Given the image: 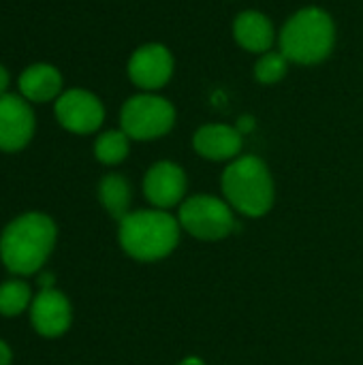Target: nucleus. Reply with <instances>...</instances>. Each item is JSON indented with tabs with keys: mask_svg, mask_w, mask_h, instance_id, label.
Here are the masks:
<instances>
[{
	"mask_svg": "<svg viewBox=\"0 0 363 365\" xmlns=\"http://www.w3.org/2000/svg\"><path fill=\"white\" fill-rule=\"evenodd\" d=\"M180 237L178 222L165 212H133L120 222L122 248L139 261H156L167 257Z\"/></svg>",
	"mask_w": 363,
	"mask_h": 365,
	"instance_id": "7ed1b4c3",
	"label": "nucleus"
},
{
	"mask_svg": "<svg viewBox=\"0 0 363 365\" xmlns=\"http://www.w3.org/2000/svg\"><path fill=\"white\" fill-rule=\"evenodd\" d=\"M289 68V60L282 51H265L255 64V79L263 86L278 83Z\"/></svg>",
	"mask_w": 363,
	"mask_h": 365,
	"instance_id": "a211bd4d",
	"label": "nucleus"
},
{
	"mask_svg": "<svg viewBox=\"0 0 363 365\" xmlns=\"http://www.w3.org/2000/svg\"><path fill=\"white\" fill-rule=\"evenodd\" d=\"M62 90V75L51 64H32L19 75V92L26 101L45 103L58 98Z\"/></svg>",
	"mask_w": 363,
	"mask_h": 365,
	"instance_id": "4468645a",
	"label": "nucleus"
},
{
	"mask_svg": "<svg viewBox=\"0 0 363 365\" xmlns=\"http://www.w3.org/2000/svg\"><path fill=\"white\" fill-rule=\"evenodd\" d=\"M32 299L30 287L21 280H9L0 284V314L17 317L21 314Z\"/></svg>",
	"mask_w": 363,
	"mask_h": 365,
	"instance_id": "f3484780",
	"label": "nucleus"
},
{
	"mask_svg": "<svg viewBox=\"0 0 363 365\" xmlns=\"http://www.w3.org/2000/svg\"><path fill=\"white\" fill-rule=\"evenodd\" d=\"M128 135L124 130H107L94 143V154L103 165H118L128 156Z\"/></svg>",
	"mask_w": 363,
	"mask_h": 365,
	"instance_id": "dca6fc26",
	"label": "nucleus"
},
{
	"mask_svg": "<svg viewBox=\"0 0 363 365\" xmlns=\"http://www.w3.org/2000/svg\"><path fill=\"white\" fill-rule=\"evenodd\" d=\"M30 319L41 336L58 338L71 325V304L60 291L43 289L32 302Z\"/></svg>",
	"mask_w": 363,
	"mask_h": 365,
	"instance_id": "9d476101",
	"label": "nucleus"
},
{
	"mask_svg": "<svg viewBox=\"0 0 363 365\" xmlns=\"http://www.w3.org/2000/svg\"><path fill=\"white\" fill-rule=\"evenodd\" d=\"M180 365H203V361L197 359V357H190V359H184Z\"/></svg>",
	"mask_w": 363,
	"mask_h": 365,
	"instance_id": "412c9836",
	"label": "nucleus"
},
{
	"mask_svg": "<svg viewBox=\"0 0 363 365\" xmlns=\"http://www.w3.org/2000/svg\"><path fill=\"white\" fill-rule=\"evenodd\" d=\"M233 36L237 45L252 53H265L274 45V26L259 11H244L235 17Z\"/></svg>",
	"mask_w": 363,
	"mask_h": 365,
	"instance_id": "ddd939ff",
	"label": "nucleus"
},
{
	"mask_svg": "<svg viewBox=\"0 0 363 365\" xmlns=\"http://www.w3.org/2000/svg\"><path fill=\"white\" fill-rule=\"evenodd\" d=\"M173 75V56L160 43L141 45L128 60V77L141 90H158Z\"/></svg>",
	"mask_w": 363,
	"mask_h": 365,
	"instance_id": "1a4fd4ad",
	"label": "nucleus"
},
{
	"mask_svg": "<svg viewBox=\"0 0 363 365\" xmlns=\"http://www.w3.org/2000/svg\"><path fill=\"white\" fill-rule=\"evenodd\" d=\"M336 43V26L327 11L306 6L297 11L280 30V51L297 64L323 62Z\"/></svg>",
	"mask_w": 363,
	"mask_h": 365,
	"instance_id": "f03ea898",
	"label": "nucleus"
},
{
	"mask_svg": "<svg viewBox=\"0 0 363 365\" xmlns=\"http://www.w3.org/2000/svg\"><path fill=\"white\" fill-rule=\"evenodd\" d=\"M0 365H11V349L0 340Z\"/></svg>",
	"mask_w": 363,
	"mask_h": 365,
	"instance_id": "aec40b11",
	"label": "nucleus"
},
{
	"mask_svg": "<svg viewBox=\"0 0 363 365\" xmlns=\"http://www.w3.org/2000/svg\"><path fill=\"white\" fill-rule=\"evenodd\" d=\"M34 135V111L24 96H0V150L17 152L30 143Z\"/></svg>",
	"mask_w": 363,
	"mask_h": 365,
	"instance_id": "6e6552de",
	"label": "nucleus"
},
{
	"mask_svg": "<svg viewBox=\"0 0 363 365\" xmlns=\"http://www.w3.org/2000/svg\"><path fill=\"white\" fill-rule=\"evenodd\" d=\"M180 225L199 240H220L235 229L233 214L216 197H190L180 210Z\"/></svg>",
	"mask_w": 363,
	"mask_h": 365,
	"instance_id": "423d86ee",
	"label": "nucleus"
},
{
	"mask_svg": "<svg viewBox=\"0 0 363 365\" xmlns=\"http://www.w3.org/2000/svg\"><path fill=\"white\" fill-rule=\"evenodd\" d=\"M9 81H11L9 71L0 64V96H4V94H6V90H9Z\"/></svg>",
	"mask_w": 363,
	"mask_h": 365,
	"instance_id": "6ab92c4d",
	"label": "nucleus"
},
{
	"mask_svg": "<svg viewBox=\"0 0 363 365\" xmlns=\"http://www.w3.org/2000/svg\"><path fill=\"white\" fill-rule=\"evenodd\" d=\"M195 150L210 160H229L242 150V133L227 124H208L195 133Z\"/></svg>",
	"mask_w": 363,
	"mask_h": 365,
	"instance_id": "f8f14e48",
	"label": "nucleus"
},
{
	"mask_svg": "<svg viewBox=\"0 0 363 365\" xmlns=\"http://www.w3.org/2000/svg\"><path fill=\"white\" fill-rule=\"evenodd\" d=\"M173 122H175L173 105L167 98L154 94H137L128 98L120 111L122 130L131 139H139V141L167 135Z\"/></svg>",
	"mask_w": 363,
	"mask_h": 365,
	"instance_id": "39448f33",
	"label": "nucleus"
},
{
	"mask_svg": "<svg viewBox=\"0 0 363 365\" xmlns=\"http://www.w3.org/2000/svg\"><path fill=\"white\" fill-rule=\"evenodd\" d=\"M223 192L229 203L246 216H263L274 203L272 175L257 156H242L225 169Z\"/></svg>",
	"mask_w": 363,
	"mask_h": 365,
	"instance_id": "20e7f679",
	"label": "nucleus"
},
{
	"mask_svg": "<svg viewBox=\"0 0 363 365\" xmlns=\"http://www.w3.org/2000/svg\"><path fill=\"white\" fill-rule=\"evenodd\" d=\"M98 199L105 205V210L116 218V220H124L128 216V205H131V186L128 182L118 175H105L98 184Z\"/></svg>",
	"mask_w": 363,
	"mask_h": 365,
	"instance_id": "2eb2a0df",
	"label": "nucleus"
},
{
	"mask_svg": "<svg viewBox=\"0 0 363 365\" xmlns=\"http://www.w3.org/2000/svg\"><path fill=\"white\" fill-rule=\"evenodd\" d=\"M56 118L66 130L88 135L103 124L105 109L92 92L73 88L56 98Z\"/></svg>",
	"mask_w": 363,
	"mask_h": 365,
	"instance_id": "0eeeda50",
	"label": "nucleus"
},
{
	"mask_svg": "<svg viewBox=\"0 0 363 365\" xmlns=\"http://www.w3.org/2000/svg\"><path fill=\"white\" fill-rule=\"evenodd\" d=\"M143 192L150 203L156 207H171L175 205L186 192V175L173 163H156L143 180Z\"/></svg>",
	"mask_w": 363,
	"mask_h": 365,
	"instance_id": "9b49d317",
	"label": "nucleus"
},
{
	"mask_svg": "<svg viewBox=\"0 0 363 365\" xmlns=\"http://www.w3.org/2000/svg\"><path fill=\"white\" fill-rule=\"evenodd\" d=\"M56 244V225L49 216L28 212L15 218L0 237V259L17 276L41 269Z\"/></svg>",
	"mask_w": 363,
	"mask_h": 365,
	"instance_id": "f257e3e1",
	"label": "nucleus"
}]
</instances>
